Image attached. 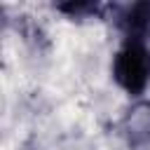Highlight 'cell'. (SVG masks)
Returning a JSON list of instances; mask_svg holds the SVG:
<instances>
[{
  "label": "cell",
  "mask_w": 150,
  "mask_h": 150,
  "mask_svg": "<svg viewBox=\"0 0 150 150\" xmlns=\"http://www.w3.org/2000/svg\"><path fill=\"white\" fill-rule=\"evenodd\" d=\"M112 77L124 91L141 94L150 82V49L143 42H124L112 59Z\"/></svg>",
  "instance_id": "cell-1"
},
{
  "label": "cell",
  "mask_w": 150,
  "mask_h": 150,
  "mask_svg": "<svg viewBox=\"0 0 150 150\" xmlns=\"http://www.w3.org/2000/svg\"><path fill=\"white\" fill-rule=\"evenodd\" d=\"M117 26L127 35V42H143L150 33V2H134L124 7L117 16Z\"/></svg>",
  "instance_id": "cell-2"
},
{
  "label": "cell",
  "mask_w": 150,
  "mask_h": 150,
  "mask_svg": "<svg viewBox=\"0 0 150 150\" xmlns=\"http://www.w3.org/2000/svg\"><path fill=\"white\" fill-rule=\"evenodd\" d=\"M122 129H124V136H127L129 145L141 148V145L150 143V103L134 105L127 112V117L122 122Z\"/></svg>",
  "instance_id": "cell-3"
},
{
  "label": "cell",
  "mask_w": 150,
  "mask_h": 150,
  "mask_svg": "<svg viewBox=\"0 0 150 150\" xmlns=\"http://www.w3.org/2000/svg\"><path fill=\"white\" fill-rule=\"evenodd\" d=\"M56 9H59V12H66L68 16H75V19H80V16L98 14L101 5H96V2H68V5H59Z\"/></svg>",
  "instance_id": "cell-4"
}]
</instances>
